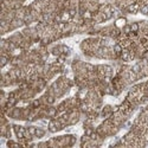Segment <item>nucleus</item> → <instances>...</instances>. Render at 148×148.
I'll use <instances>...</instances> for the list:
<instances>
[{"instance_id": "obj_5", "label": "nucleus", "mask_w": 148, "mask_h": 148, "mask_svg": "<svg viewBox=\"0 0 148 148\" xmlns=\"http://www.w3.org/2000/svg\"><path fill=\"white\" fill-rule=\"evenodd\" d=\"M47 128H49V132H50V133H56V132L59 130L58 127H57V125H56V120L55 119H51L50 121H49Z\"/></svg>"}, {"instance_id": "obj_7", "label": "nucleus", "mask_w": 148, "mask_h": 148, "mask_svg": "<svg viewBox=\"0 0 148 148\" xmlns=\"http://www.w3.org/2000/svg\"><path fill=\"white\" fill-rule=\"evenodd\" d=\"M6 145H7V147H10V148H19V147H21V145L19 143V141L16 142V141L11 140V139H8V141H7Z\"/></svg>"}, {"instance_id": "obj_6", "label": "nucleus", "mask_w": 148, "mask_h": 148, "mask_svg": "<svg viewBox=\"0 0 148 148\" xmlns=\"http://www.w3.org/2000/svg\"><path fill=\"white\" fill-rule=\"evenodd\" d=\"M113 49H114V52L116 53L117 58L120 59V56H121V53H122V51H123V47L121 46L120 43H115V44L113 45Z\"/></svg>"}, {"instance_id": "obj_8", "label": "nucleus", "mask_w": 148, "mask_h": 148, "mask_svg": "<svg viewBox=\"0 0 148 148\" xmlns=\"http://www.w3.org/2000/svg\"><path fill=\"white\" fill-rule=\"evenodd\" d=\"M45 135V130L43 129V128H38L37 127V130H36V138H38V139H40V138H43Z\"/></svg>"}, {"instance_id": "obj_11", "label": "nucleus", "mask_w": 148, "mask_h": 148, "mask_svg": "<svg viewBox=\"0 0 148 148\" xmlns=\"http://www.w3.org/2000/svg\"><path fill=\"white\" fill-rule=\"evenodd\" d=\"M121 31H122L123 33H126V34H129V33L132 32V30H130V25H129V24H127V25H126L125 27H123Z\"/></svg>"}, {"instance_id": "obj_9", "label": "nucleus", "mask_w": 148, "mask_h": 148, "mask_svg": "<svg viewBox=\"0 0 148 148\" xmlns=\"http://www.w3.org/2000/svg\"><path fill=\"white\" fill-rule=\"evenodd\" d=\"M129 25H130V30H132V32H139V30H140L139 21H138V23H132V24H129Z\"/></svg>"}, {"instance_id": "obj_3", "label": "nucleus", "mask_w": 148, "mask_h": 148, "mask_svg": "<svg viewBox=\"0 0 148 148\" xmlns=\"http://www.w3.org/2000/svg\"><path fill=\"white\" fill-rule=\"evenodd\" d=\"M125 12L127 13H130V14H136L138 12H140V5L138 3H134V4H130L126 7Z\"/></svg>"}, {"instance_id": "obj_10", "label": "nucleus", "mask_w": 148, "mask_h": 148, "mask_svg": "<svg viewBox=\"0 0 148 148\" xmlns=\"http://www.w3.org/2000/svg\"><path fill=\"white\" fill-rule=\"evenodd\" d=\"M140 12L145 16H148V7L146 5H141L140 6Z\"/></svg>"}, {"instance_id": "obj_2", "label": "nucleus", "mask_w": 148, "mask_h": 148, "mask_svg": "<svg viewBox=\"0 0 148 148\" xmlns=\"http://www.w3.org/2000/svg\"><path fill=\"white\" fill-rule=\"evenodd\" d=\"M12 128H13V130H14V134H16L17 139L25 138V130H26V128H24V127H21L19 125H13V126H12Z\"/></svg>"}, {"instance_id": "obj_4", "label": "nucleus", "mask_w": 148, "mask_h": 148, "mask_svg": "<svg viewBox=\"0 0 148 148\" xmlns=\"http://www.w3.org/2000/svg\"><path fill=\"white\" fill-rule=\"evenodd\" d=\"M114 25L117 27V29H123V27H125L126 25H127V19L125 18V17H119L116 20H115V24H114Z\"/></svg>"}, {"instance_id": "obj_1", "label": "nucleus", "mask_w": 148, "mask_h": 148, "mask_svg": "<svg viewBox=\"0 0 148 148\" xmlns=\"http://www.w3.org/2000/svg\"><path fill=\"white\" fill-rule=\"evenodd\" d=\"M114 114V110H113V107L112 106H104L101 110V113L100 115L103 117V119H109V117H112V115Z\"/></svg>"}]
</instances>
